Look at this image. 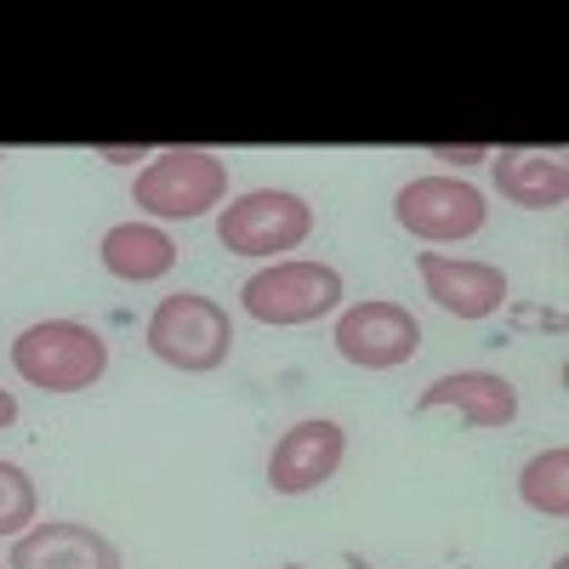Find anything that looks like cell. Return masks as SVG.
<instances>
[{"instance_id": "1", "label": "cell", "mask_w": 569, "mask_h": 569, "mask_svg": "<svg viewBox=\"0 0 569 569\" xmlns=\"http://www.w3.org/2000/svg\"><path fill=\"white\" fill-rule=\"evenodd\" d=\"M12 370L40 393H86L109 370V337L80 319H34L12 342Z\"/></svg>"}, {"instance_id": "2", "label": "cell", "mask_w": 569, "mask_h": 569, "mask_svg": "<svg viewBox=\"0 0 569 569\" xmlns=\"http://www.w3.org/2000/svg\"><path fill=\"white\" fill-rule=\"evenodd\" d=\"M222 200H228V160L217 149H194V142L149 154V166L131 182V206L149 211L154 222H200Z\"/></svg>"}, {"instance_id": "3", "label": "cell", "mask_w": 569, "mask_h": 569, "mask_svg": "<svg viewBox=\"0 0 569 569\" xmlns=\"http://www.w3.org/2000/svg\"><path fill=\"white\" fill-rule=\"evenodd\" d=\"M342 297H348L342 273L330 262H313V257H279L240 284V308L257 325H279V330L342 313Z\"/></svg>"}, {"instance_id": "4", "label": "cell", "mask_w": 569, "mask_h": 569, "mask_svg": "<svg viewBox=\"0 0 569 569\" xmlns=\"http://www.w3.org/2000/svg\"><path fill=\"white\" fill-rule=\"evenodd\" d=\"M149 337V353L182 376H211L228 365L233 353V319L222 302L200 297V291H177V297H160V308L142 325Z\"/></svg>"}, {"instance_id": "5", "label": "cell", "mask_w": 569, "mask_h": 569, "mask_svg": "<svg viewBox=\"0 0 569 569\" xmlns=\"http://www.w3.org/2000/svg\"><path fill=\"white\" fill-rule=\"evenodd\" d=\"M313 233V206L291 188H251V194L228 200L217 211V240L233 257H268L279 262L284 251L308 246Z\"/></svg>"}, {"instance_id": "6", "label": "cell", "mask_w": 569, "mask_h": 569, "mask_svg": "<svg viewBox=\"0 0 569 569\" xmlns=\"http://www.w3.org/2000/svg\"><path fill=\"white\" fill-rule=\"evenodd\" d=\"M393 222L405 233H416L421 246H461V240H479L485 233L490 206L461 177H410L393 194Z\"/></svg>"}, {"instance_id": "7", "label": "cell", "mask_w": 569, "mask_h": 569, "mask_svg": "<svg viewBox=\"0 0 569 569\" xmlns=\"http://www.w3.org/2000/svg\"><path fill=\"white\" fill-rule=\"evenodd\" d=\"M337 353L353 365V370H399L421 353V319L405 308V302H353L337 313V330H330Z\"/></svg>"}, {"instance_id": "8", "label": "cell", "mask_w": 569, "mask_h": 569, "mask_svg": "<svg viewBox=\"0 0 569 569\" xmlns=\"http://www.w3.org/2000/svg\"><path fill=\"white\" fill-rule=\"evenodd\" d=\"M342 456H348L342 421L308 416V421H297L291 433L273 445V456H268V490L273 496H313V490H325L342 472Z\"/></svg>"}, {"instance_id": "9", "label": "cell", "mask_w": 569, "mask_h": 569, "mask_svg": "<svg viewBox=\"0 0 569 569\" xmlns=\"http://www.w3.org/2000/svg\"><path fill=\"white\" fill-rule=\"evenodd\" d=\"M416 273L427 284L433 308L450 319H490L507 302V273L479 257H445V251H416Z\"/></svg>"}, {"instance_id": "10", "label": "cell", "mask_w": 569, "mask_h": 569, "mask_svg": "<svg viewBox=\"0 0 569 569\" xmlns=\"http://www.w3.org/2000/svg\"><path fill=\"white\" fill-rule=\"evenodd\" d=\"M7 569H126V558L103 530L80 525V518H46L12 541Z\"/></svg>"}, {"instance_id": "11", "label": "cell", "mask_w": 569, "mask_h": 569, "mask_svg": "<svg viewBox=\"0 0 569 569\" xmlns=\"http://www.w3.org/2000/svg\"><path fill=\"white\" fill-rule=\"evenodd\" d=\"M427 410H456L467 433H501L518 421V388L501 370H450L416 399V416Z\"/></svg>"}, {"instance_id": "12", "label": "cell", "mask_w": 569, "mask_h": 569, "mask_svg": "<svg viewBox=\"0 0 569 569\" xmlns=\"http://www.w3.org/2000/svg\"><path fill=\"white\" fill-rule=\"evenodd\" d=\"M496 194L518 211H563L569 200V166L547 149H496Z\"/></svg>"}, {"instance_id": "13", "label": "cell", "mask_w": 569, "mask_h": 569, "mask_svg": "<svg viewBox=\"0 0 569 569\" xmlns=\"http://www.w3.org/2000/svg\"><path fill=\"white\" fill-rule=\"evenodd\" d=\"M98 262L126 284H154L177 268V240L160 222H114L98 240Z\"/></svg>"}, {"instance_id": "14", "label": "cell", "mask_w": 569, "mask_h": 569, "mask_svg": "<svg viewBox=\"0 0 569 569\" xmlns=\"http://www.w3.org/2000/svg\"><path fill=\"white\" fill-rule=\"evenodd\" d=\"M518 501L541 518H552V525H563L569 518V445H547L525 461V472H518Z\"/></svg>"}, {"instance_id": "15", "label": "cell", "mask_w": 569, "mask_h": 569, "mask_svg": "<svg viewBox=\"0 0 569 569\" xmlns=\"http://www.w3.org/2000/svg\"><path fill=\"white\" fill-rule=\"evenodd\" d=\"M29 525H40L34 479H29L18 461H0V541H18Z\"/></svg>"}, {"instance_id": "16", "label": "cell", "mask_w": 569, "mask_h": 569, "mask_svg": "<svg viewBox=\"0 0 569 569\" xmlns=\"http://www.w3.org/2000/svg\"><path fill=\"white\" fill-rule=\"evenodd\" d=\"M427 154L445 160V166H479V160H490L496 149H485V142H461V149H456V142H433Z\"/></svg>"}, {"instance_id": "17", "label": "cell", "mask_w": 569, "mask_h": 569, "mask_svg": "<svg viewBox=\"0 0 569 569\" xmlns=\"http://www.w3.org/2000/svg\"><path fill=\"white\" fill-rule=\"evenodd\" d=\"M91 154H98V160H114V166H137V160H149V149H142V142H137V149H109V142H98Z\"/></svg>"}, {"instance_id": "18", "label": "cell", "mask_w": 569, "mask_h": 569, "mask_svg": "<svg viewBox=\"0 0 569 569\" xmlns=\"http://www.w3.org/2000/svg\"><path fill=\"white\" fill-rule=\"evenodd\" d=\"M12 421H18V393H12V388H0V433H7Z\"/></svg>"}, {"instance_id": "19", "label": "cell", "mask_w": 569, "mask_h": 569, "mask_svg": "<svg viewBox=\"0 0 569 569\" xmlns=\"http://www.w3.org/2000/svg\"><path fill=\"white\" fill-rule=\"evenodd\" d=\"M348 569H376V563H365L359 552H348Z\"/></svg>"}, {"instance_id": "20", "label": "cell", "mask_w": 569, "mask_h": 569, "mask_svg": "<svg viewBox=\"0 0 569 569\" xmlns=\"http://www.w3.org/2000/svg\"><path fill=\"white\" fill-rule=\"evenodd\" d=\"M552 569H569V558H563V552H558V558H552Z\"/></svg>"}, {"instance_id": "21", "label": "cell", "mask_w": 569, "mask_h": 569, "mask_svg": "<svg viewBox=\"0 0 569 569\" xmlns=\"http://www.w3.org/2000/svg\"><path fill=\"white\" fill-rule=\"evenodd\" d=\"M284 569H302V563H284Z\"/></svg>"}, {"instance_id": "22", "label": "cell", "mask_w": 569, "mask_h": 569, "mask_svg": "<svg viewBox=\"0 0 569 569\" xmlns=\"http://www.w3.org/2000/svg\"><path fill=\"white\" fill-rule=\"evenodd\" d=\"M0 569H7V563H0Z\"/></svg>"}]
</instances>
